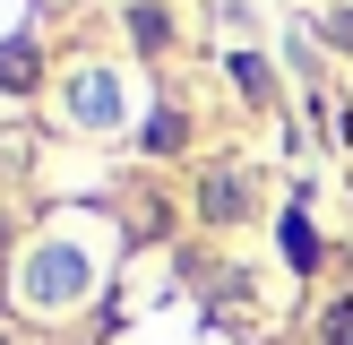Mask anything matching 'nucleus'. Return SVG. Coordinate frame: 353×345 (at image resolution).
<instances>
[{
    "label": "nucleus",
    "mask_w": 353,
    "mask_h": 345,
    "mask_svg": "<svg viewBox=\"0 0 353 345\" xmlns=\"http://www.w3.org/2000/svg\"><path fill=\"white\" fill-rule=\"evenodd\" d=\"M130 26H138V43H164V34H172L164 9H130Z\"/></svg>",
    "instance_id": "obj_2"
},
{
    "label": "nucleus",
    "mask_w": 353,
    "mask_h": 345,
    "mask_svg": "<svg viewBox=\"0 0 353 345\" xmlns=\"http://www.w3.org/2000/svg\"><path fill=\"white\" fill-rule=\"evenodd\" d=\"M112 78H78V121H112Z\"/></svg>",
    "instance_id": "obj_1"
},
{
    "label": "nucleus",
    "mask_w": 353,
    "mask_h": 345,
    "mask_svg": "<svg viewBox=\"0 0 353 345\" xmlns=\"http://www.w3.org/2000/svg\"><path fill=\"white\" fill-rule=\"evenodd\" d=\"M34 78V61H26V52H0V86H26Z\"/></svg>",
    "instance_id": "obj_4"
},
{
    "label": "nucleus",
    "mask_w": 353,
    "mask_h": 345,
    "mask_svg": "<svg viewBox=\"0 0 353 345\" xmlns=\"http://www.w3.org/2000/svg\"><path fill=\"white\" fill-rule=\"evenodd\" d=\"M285 250H293V259H302V268H310V259H319V241H310V224H302V216H293V224H285Z\"/></svg>",
    "instance_id": "obj_3"
}]
</instances>
